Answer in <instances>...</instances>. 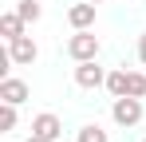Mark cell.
<instances>
[{"instance_id":"obj_6","label":"cell","mask_w":146,"mask_h":142,"mask_svg":"<svg viewBox=\"0 0 146 142\" xmlns=\"http://www.w3.org/2000/svg\"><path fill=\"white\" fill-rule=\"evenodd\" d=\"M28 99H32V87H28L24 79H16V75H4L0 79V103H16L20 107Z\"/></svg>"},{"instance_id":"obj_17","label":"cell","mask_w":146,"mask_h":142,"mask_svg":"<svg viewBox=\"0 0 146 142\" xmlns=\"http://www.w3.org/2000/svg\"><path fill=\"white\" fill-rule=\"evenodd\" d=\"M142 142H146V138H142Z\"/></svg>"},{"instance_id":"obj_4","label":"cell","mask_w":146,"mask_h":142,"mask_svg":"<svg viewBox=\"0 0 146 142\" xmlns=\"http://www.w3.org/2000/svg\"><path fill=\"white\" fill-rule=\"evenodd\" d=\"M8 59L12 63H20V67H32L36 59H40V47H36V40L32 36H16V40H8Z\"/></svg>"},{"instance_id":"obj_15","label":"cell","mask_w":146,"mask_h":142,"mask_svg":"<svg viewBox=\"0 0 146 142\" xmlns=\"http://www.w3.org/2000/svg\"><path fill=\"white\" fill-rule=\"evenodd\" d=\"M28 142H44V138H36V134H32V138H28Z\"/></svg>"},{"instance_id":"obj_2","label":"cell","mask_w":146,"mask_h":142,"mask_svg":"<svg viewBox=\"0 0 146 142\" xmlns=\"http://www.w3.org/2000/svg\"><path fill=\"white\" fill-rule=\"evenodd\" d=\"M111 118H115L119 126H138V122H142V99L119 95V99L111 103Z\"/></svg>"},{"instance_id":"obj_3","label":"cell","mask_w":146,"mask_h":142,"mask_svg":"<svg viewBox=\"0 0 146 142\" xmlns=\"http://www.w3.org/2000/svg\"><path fill=\"white\" fill-rule=\"evenodd\" d=\"M75 87H83V91H99V87H107V71L99 67V59H83V63H75Z\"/></svg>"},{"instance_id":"obj_1","label":"cell","mask_w":146,"mask_h":142,"mask_svg":"<svg viewBox=\"0 0 146 142\" xmlns=\"http://www.w3.org/2000/svg\"><path fill=\"white\" fill-rule=\"evenodd\" d=\"M99 51H103V44H99V36L91 32V28H79L71 40H67V55H71L75 63H83V59H99Z\"/></svg>"},{"instance_id":"obj_16","label":"cell","mask_w":146,"mask_h":142,"mask_svg":"<svg viewBox=\"0 0 146 142\" xmlns=\"http://www.w3.org/2000/svg\"><path fill=\"white\" fill-rule=\"evenodd\" d=\"M91 4H107V0H91Z\"/></svg>"},{"instance_id":"obj_13","label":"cell","mask_w":146,"mask_h":142,"mask_svg":"<svg viewBox=\"0 0 146 142\" xmlns=\"http://www.w3.org/2000/svg\"><path fill=\"white\" fill-rule=\"evenodd\" d=\"M16 126V103H0V130Z\"/></svg>"},{"instance_id":"obj_14","label":"cell","mask_w":146,"mask_h":142,"mask_svg":"<svg viewBox=\"0 0 146 142\" xmlns=\"http://www.w3.org/2000/svg\"><path fill=\"white\" fill-rule=\"evenodd\" d=\"M138 63H142V67H146V32H142V36H138Z\"/></svg>"},{"instance_id":"obj_5","label":"cell","mask_w":146,"mask_h":142,"mask_svg":"<svg viewBox=\"0 0 146 142\" xmlns=\"http://www.w3.org/2000/svg\"><path fill=\"white\" fill-rule=\"evenodd\" d=\"M32 134L44 142H59V134H63V122H59V115H51V111H44V115L32 118Z\"/></svg>"},{"instance_id":"obj_12","label":"cell","mask_w":146,"mask_h":142,"mask_svg":"<svg viewBox=\"0 0 146 142\" xmlns=\"http://www.w3.org/2000/svg\"><path fill=\"white\" fill-rule=\"evenodd\" d=\"M16 12L24 16V24H36L44 16V8H40V0H16Z\"/></svg>"},{"instance_id":"obj_10","label":"cell","mask_w":146,"mask_h":142,"mask_svg":"<svg viewBox=\"0 0 146 142\" xmlns=\"http://www.w3.org/2000/svg\"><path fill=\"white\" fill-rule=\"evenodd\" d=\"M126 95L146 99V71H126Z\"/></svg>"},{"instance_id":"obj_7","label":"cell","mask_w":146,"mask_h":142,"mask_svg":"<svg viewBox=\"0 0 146 142\" xmlns=\"http://www.w3.org/2000/svg\"><path fill=\"white\" fill-rule=\"evenodd\" d=\"M95 12H99V4H91V0L71 4V8H67V24H71L75 32H79V28H95Z\"/></svg>"},{"instance_id":"obj_8","label":"cell","mask_w":146,"mask_h":142,"mask_svg":"<svg viewBox=\"0 0 146 142\" xmlns=\"http://www.w3.org/2000/svg\"><path fill=\"white\" fill-rule=\"evenodd\" d=\"M24 28H28V24H24V16H20L16 8L0 16V36H4V40H16V36H24Z\"/></svg>"},{"instance_id":"obj_11","label":"cell","mask_w":146,"mask_h":142,"mask_svg":"<svg viewBox=\"0 0 146 142\" xmlns=\"http://www.w3.org/2000/svg\"><path fill=\"white\" fill-rule=\"evenodd\" d=\"M75 142H111V138H107V130H103L99 122H87V126H79Z\"/></svg>"},{"instance_id":"obj_9","label":"cell","mask_w":146,"mask_h":142,"mask_svg":"<svg viewBox=\"0 0 146 142\" xmlns=\"http://www.w3.org/2000/svg\"><path fill=\"white\" fill-rule=\"evenodd\" d=\"M107 91H111V99L126 95V67H115V71H107Z\"/></svg>"}]
</instances>
